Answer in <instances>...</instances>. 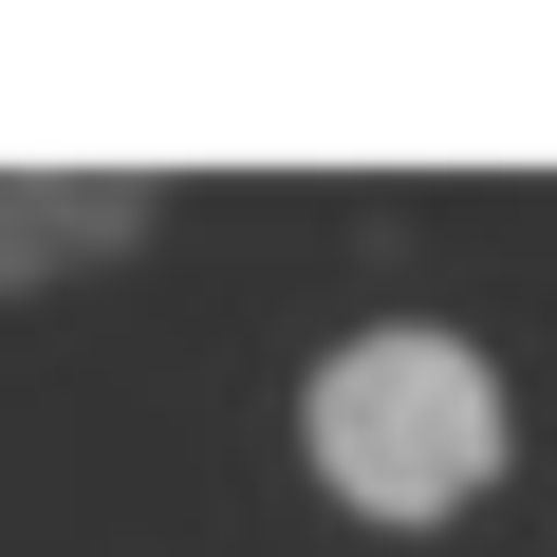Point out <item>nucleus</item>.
<instances>
[{
    "mask_svg": "<svg viewBox=\"0 0 557 557\" xmlns=\"http://www.w3.org/2000/svg\"><path fill=\"white\" fill-rule=\"evenodd\" d=\"M149 223V186L131 168H75V186H20V168H0V278H57V260H112Z\"/></svg>",
    "mask_w": 557,
    "mask_h": 557,
    "instance_id": "f03ea898",
    "label": "nucleus"
},
{
    "mask_svg": "<svg viewBox=\"0 0 557 557\" xmlns=\"http://www.w3.org/2000/svg\"><path fill=\"white\" fill-rule=\"evenodd\" d=\"M298 446H317V483H335L354 520H465V502L502 483V372H483L446 317H372V335L317 354Z\"/></svg>",
    "mask_w": 557,
    "mask_h": 557,
    "instance_id": "f257e3e1",
    "label": "nucleus"
}]
</instances>
